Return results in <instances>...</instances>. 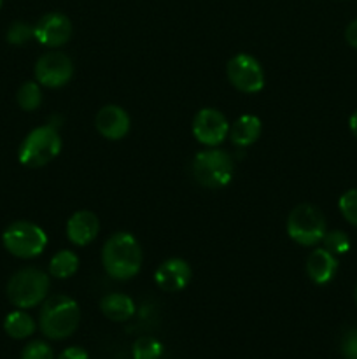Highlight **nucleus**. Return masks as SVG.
I'll return each mask as SVG.
<instances>
[{
  "label": "nucleus",
  "instance_id": "19",
  "mask_svg": "<svg viewBox=\"0 0 357 359\" xmlns=\"http://www.w3.org/2000/svg\"><path fill=\"white\" fill-rule=\"evenodd\" d=\"M79 270V256L74 251H58L49 262V273L56 279H70Z\"/></svg>",
  "mask_w": 357,
  "mask_h": 359
},
{
  "label": "nucleus",
  "instance_id": "20",
  "mask_svg": "<svg viewBox=\"0 0 357 359\" xmlns=\"http://www.w3.org/2000/svg\"><path fill=\"white\" fill-rule=\"evenodd\" d=\"M16 100L18 105H20L23 111H35V109L42 104L41 84L35 83V81H27V83H23L16 93Z\"/></svg>",
  "mask_w": 357,
  "mask_h": 359
},
{
  "label": "nucleus",
  "instance_id": "25",
  "mask_svg": "<svg viewBox=\"0 0 357 359\" xmlns=\"http://www.w3.org/2000/svg\"><path fill=\"white\" fill-rule=\"evenodd\" d=\"M21 359H55V353L49 344L42 342V340H34L21 351Z\"/></svg>",
  "mask_w": 357,
  "mask_h": 359
},
{
  "label": "nucleus",
  "instance_id": "7",
  "mask_svg": "<svg viewBox=\"0 0 357 359\" xmlns=\"http://www.w3.org/2000/svg\"><path fill=\"white\" fill-rule=\"evenodd\" d=\"M2 244L13 256L21 259H31L42 255L48 245V235L37 224L30 221H16L9 224L2 235Z\"/></svg>",
  "mask_w": 357,
  "mask_h": 359
},
{
  "label": "nucleus",
  "instance_id": "28",
  "mask_svg": "<svg viewBox=\"0 0 357 359\" xmlns=\"http://www.w3.org/2000/svg\"><path fill=\"white\" fill-rule=\"evenodd\" d=\"M345 39L352 48L357 49V20L350 21L349 23V27H346L345 30Z\"/></svg>",
  "mask_w": 357,
  "mask_h": 359
},
{
  "label": "nucleus",
  "instance_id": "30",
  "mask_svg": "<svg viewBox=\"0 0 357 359\" xmlns=\"http://www.w3.org/2000/svg\"><path fill=\"white\" fill-rule=\"evenodd\" d=\"M354 298H356V304H357V287H356V293H354Z\"/></svg>",
  "mask_w": 357,
  "mask_h": 359
},
{
  "label": "nucleus",
  "instance_id": "22",
  "mask_svg": "<svg viewBox=\"0 0 357 359\" xmlns=\"http://www.w3.org/2000/svg\"><path fill=\"white\" fill-rule=\"evenodd\" d=\"M322 244H324L326 251H329L335 256H340L349 252L350 238L345 231L332 230V231H326L324 238H322Z\"/></svg>",
  "mask_w": 357,
  "mask_h": 359
},
{
  "label": "nucleus",
  "instance_id": "31",
  "mask_svg": "<svg viewBox=\"0 0 357 359\" xmlns=\"http://www.w3.org/2000/svg\"><path fill=\"white\" fill-rule=\"evenodd\" d=\"M0 6H2V0H0Z\"/></svg>",
  "mask_w": 357,
  "mask_h": 359
},
{
  "label": "nucleus",
  "instance_id": "29",
  "mask_svg": "<svg viewBox=\"0 0 357 359\" xmlns=\"http://www.w3.org/2000/svg\"><path fill=\"white\" fill-rule=\"evenodd\" d=\"M349 126H350V132L354 133V137H357V111L350 116Z\"/></svg>",
  "mask_w": 357,
  "mask_h": 359
},
{
  "label": "nucleus",
  "instance_id": "10",
  "mask_svg": "<svg viewBox=\"0 0 357 359\" xmlns=\"http://www.w3.org/2000/svg\"><path fill=\"white\" fill-rule=\"evenodd\" d=\"M192 135L203 146L217 147L230 135V123L220 111L205 107L196 112L192 119Z\"/></svg>",
  "mask_w": 357,
  "mask_h": 359
},
{
  "label": "nucleus",
  "instance_id": "8",
  "mask_svg": "<svg viewBox=\"0 0 357 359\" xmlns=\"http://www.w3.org/2000/svg\"><path fill=\"white\" fill-rule=\"evenodd\" d=\"M226 74L231 86L241 93H258L265 88V70L261 63L247 53L233 56L227 62Z\"/></svg>",
  "mask_w": 357,
  "mask_h": 359
},
{
  "label": "nucleus",
  "instance_id": "6",
  "mask_svg": "<svg viewBox=\"0 0 357 359\" xmlns=\"http://www.w3.org/2000/svg\"><path fill=\"white\" fill-rule=\"evenodd\" d=\"M328 224L321 210L310 203H300L290 210L287 217V235L290 241L304 248H314L322 242Z\"/></svg>",
  "mask_w": 357,
  "mask_h": 359
},
{
  "label": "nucleus",
  "instance_id": "26",
  "mask_svg": "<svg viewBox=\"0 0 357 359\" xmlns=\"http://www.w3.org/2000/svg\"><path fill=\"white\" fill-rule=\"evenodd\" d=\"M342 354L345 359H357V328L349 330L342 339Z\"/></svg>",
  "mask_w": 357,
  "mask_h": 359
},
{
  "label": "nucleus",
  "instance_id": "1",
  "mask_svg": "<svg viewBox=\"0 0 357 359\" xmlns=\"http://www.w3.org/2000/svg\"><path fill=\"white\" fill-rule=\"evenodd\" d=\"M102 265L108 277L115 280L135 277L142 266V249L139 241L128 231L114 233L102 249Z\"/></svg>",
  "mask_w": 357,
  "mask_h": 359
},
{
  "label": "nucleus",
  "instance_id": "15",
  "mask_svg": "<svg viewBox=\"0 0 357 359\" xmlns=\"http://www.w3.org/2000/svg\"><path fill=\"white\" fill-rule=\"evenodd\" d=\"M307 276L317 286H326L338 272V259L335 255L322 249H314L307 258Z\"/></svg>",
  "mask_w": 357,
  "mask_h": 359
},
{
  "label": "nucleus",
  "instance_id": "11",
  "mask_svg": "<svg viewBox=\"0 0 357 359\" xmlns=\"http://www.w3.org/2000/svg\"><path fill=\"white\" fill-rule=\"evenodd\" d=\"M34 37L46 48H62L72 37V23L62 13H49L34 25Z\"/></svg>",
  "mask_w": 357,
  "mask_h": 359
},
{
  "label": "nucleus",
  "instance_id": "2",
  "mask_svg": "<svg viewBox=\"0 0 357 359\" xmlns=\"http://www.w3.org/2000/svg\"><path fill=\"white\" fill-rule=\"evenodd\" d=\"M80 323V311L76 300L65 294L48 298L41 309L38 326L49 340H63L74 335Z\"/></svg>",
  "mask_w": 357,
  "mask_h": 359
},
{
  "label": "nucleus",
  "instance_id": "24",
  "mask_svg": "<svg viewBox=\"0 0 357 359\" xmlns=\"http://www.w3.org/2000/svg\"><path fill=\"white\" fill-rule=\"evenodd\" d=\"M340 212L352 226L357 228V189H349L340 196Z\"/></svg>",
  "mask_w": 357,
  "mask_h": 359
},
{
  "label": "nucleus",
  "instance_id": "18",
  "mask_svg": "<svg viewBox=\"0 0 357 359\" xmlns=\"http://www.w3.org/2000/svg\"><path fill=\"white\" fill-rule=\"evenodd\" d=\"M35 328H37V325H35L34 318L30 314H27L23 309H18V311L10 312L4 319V330L14 340L28 339V337L34 335Z\"/></svg>",
  "mask_w": 357,
  "mask_h": 359
},
{
  "label": "nucleus",
  "instance_id": "27",
  "mask_svg": "<svg viewBox=\"0 0 357 359\" xmlns=\"http://www.w3.org/2000/svg\"><path fill=\"white\" fill-rule=\"evenodd\" d=\"M56 359H90V356H88V353L83 347H69Z\"/></svg>",
  "mask_w": 357,
  "mask_h": 359
},
{
  "label": "nucleus",
  "instance_id": "23",
  "mask_svg": "<svg viewBox=\"0 0 357 359\" xmlns=\"http://www.w3.org/2000/svg\"><path fill=\"white\" fill-rule=\"evenodd\" d=\"M34 37V27L24 21H16L7 30V42L13 46H23L30 42Z\"/></svg>",
  "mask_w": 357,
  "mask_h": 359
},
{
  "label": "nucleus",
  "instance_id": "4",
  "mask_svg": "<svg viewBox=\"0 0 357 359\" xmlns=\"http://www.w3.org/2000/svg\"><path fill=\"white\" fill-rule=\"evenodd\" d=\"M49 293V276L28 266L14 273L7 283V298L18 309H31L46 300Z\"/></svg>",
  "mask_w": 357,
  "mask_h": 359
},
{
  "label": "nucleus",
  "instance_id": "14",
  "mask_svg": "<svg viewBox=\"0 0 357 359\" xmlns=\"http://www.w3.org/2000/svg\"><path fill=\"white\" fill-rule=\"evenodd\" d=\"M100 231V221L91 210H77L66 221V237L77 248L90 245Z\"/></svg>",
  "mask_w": 357,
  "mask_h": 359
},
{
  "label": "nucleus",
  "instance_id": "9",
  "mask_svg": "<svg viewBox=\"0 0 357 359\" xmlns=\"http://www.w3.org/2000/svg\"><path fill=\"white\" fill-rule=\"evenodd\" d=\"M74 76V63L62 51L44 53L35 63V79L46 88H62Z\"/></svg>",
  "mask_w": 357,
  "mask_h": 359
},
{
  "label": "nucleus",
  "instance_id": "21",
  "mask_svg": "<svg viewBox=\"0 0 357 359\" xmlns=\"http://www.w3.org/2000/svg\"><path fill=\"white\" fill-rule=\"evenodd\" d=\"M133 359H160L163 356V344L153 337H142L132 347Z\"/></svg>",
  "mask_w": 357,
  "mask_h": 359
},
{
  "label": "nucleus",
  "instance_id": "5",
  "mask_svg": "<svg viewBox=\"0 0 357 359\" xmlns=\"http://www.w3.org/2000/svg\"><path fill=\"white\" fill-rule=\"evenodd\" d=\"M62 151V137L52 125L34 128L21 142L18 158L21 165L30 168H41L55 160Z\"/></svg>",
  "mask_w": 357,
  "mask_h": 359
},
{
  "label": "nucleus",
  "instance_id": "3",
  "mask_svg": "<svg viewBox=\"0 0 357 359\" xmlns=\"http://www.w3.org/2000/svg\"><path fill=\"white\" fill-rule=\"evenodd\" d=\"M192 177L200 186L209 189H220L233 179L234 163L231 156L217 147L200 151L191 163Z\"/></svg>",
  "mask_w": 357,
  "mask_h": 359
},
{
  "label": "nucleus",
  "instance_id": "17",
  "mask_svg": "<svg viewBox=\"0 0 357 359\" xmlns=\"http://www.w3.org/2000/svg\"><path fill=\"white\" fill-rule=\"evenodd\" d=\"M102 314L114 323H125L135 316V302L122 293H108L100 302Z\"/></svg>",
  "mask_w": 357,
  "mask_h": 359
},
{
  "label": "nucleus",
  "instance_id": "12",
  "mask_svg": "<svg viewBox=\"0 0 357 359\" xmlns=\"http://www.w3.org/2000/svg\"><path fill=\"white\" fill-rule=\"evenodd\" d=\"M191 266L186 259L170 258L161 263L154 272V283L161 291L167 293H177L188 287L191 283Z\"/></svg>",
  "mask_w": 357,
  "mask_h": 359
},
{
  "label": "nucleus",
  "instance_id": "16",
  "mask_svg": "<svg viewBox=\"0 0 357 359\" xmlns=\"http://www.w3.org/2000/svg\"><path fill=\"white\" fill-rule=\"evenodd\" d=\"M261 119L254 114H244L230 126V139L234 146L248 147L261 135Z\"/></svg>",
  "mask_w": 357,
  "mask_h": 359
},
{
  "label": "nucleus",
  "instance_id": "13",
  "mask_svg": "<svg viewBox=\"0 0 357 359\" xmlns=\"http://www.w3.org/2000/svg\"><path fill=\"white\" fill-rule=\"evenodd\" d=\"M94 126L98 133L108 140H121L128 135L130 132V116L119 105H105L97 112L94 118Z\"/></svg>",
  "mask_w": 357,
  "mask_h": 359
}]
</instances>
